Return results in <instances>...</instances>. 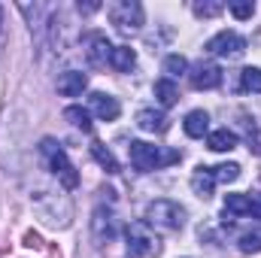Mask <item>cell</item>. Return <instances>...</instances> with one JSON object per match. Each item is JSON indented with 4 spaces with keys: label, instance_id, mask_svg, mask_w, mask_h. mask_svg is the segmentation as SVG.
Listing matches in <instances>:
<instances>
[{
    "label": "cell",
    "instance_id": "cell-12",
    "mask_svg": "<svg viewBox=\"0 0 261 258\" xmlns=\"http://www.w3.org/2000/svg\"><path fill=\"white\" fill-rule=\"evenodd\" d=\"M137 125L143 131H149V134H164L170 128V119L164 113H158V110H140L137 113Z\"/></svg>",
    "mask_w": 261,
    "mask_h": 258
},
{
    "label": "cell",
    "instance_id": "cell-13",
    "mask_svg": "<svg viewBox=\"0 0 261 258\" xmlns=\"http://www.w3.org/2000/svg\"><path fill=\"white\" fill-rule=\"evenodd\" d=\"M225 219H237V216H249L252 213V197L249 194H225V207H222Z\"/></svg>",
    "mask_w": 261,
    "mask_h": 258
},
{
    "label": "cell",
    "instance_id": "cell-8",
    "mask_svg": "<svg viewBox=\"0 0 261 258\" xmlns=\"http://www.w3.org/2000/svg\"><path fill=\"white\" fill-rule=\"evenodd\" d=\"M91 113H94L97 119H103V122H116L119 113H122V107H119V100H116L113 94L94 91V94H91Z\"/></svg>",
    "mask_w": 261,
    "mask_h": 258
},
{
    "label": "cell",
    "instance_id": "cell-27",
    "mask_svg": "<svg viewBox=\"0 0 261 258\" xmlns=\"http://www.w3.org/2000/svg\"><path fill=\"white\" fill-rule=\"evenodd\" d=\"M252 219H261V197H252Z\"/></svg>",
    "mask_w": 261,
    "mask_h": 258
},
{
    "label": "cell",
    "instance_id": "cell-20",
    "mask_svg": "<svg viewBox=\"0 0 261 258\" xmlns=\"http://www.w3.org/2000/svg\"><path fill=\"white\" fill-rule=\"evenodd\" d=\"M64 119L73 125V128H79L82 134H91V113L88 110H82V107H67L64 110Z\"/></svg>",
    "mask_w": 261,
    "mask_h": 258
},
{
    "label": "cell",
    "instance_id": "cell-24",
    "mask_svg": "<svg viewBox=\"0 0 261 258\" xmlns=\"http://www.w3.org/2000/svg\"><path fill=\"white\" fill-rule=\"evenodd\" d=\"M186 70H189V61H186L182 55H176V52H173V55H167V58H164V73H167V79H176V76H182Z\"/></svg>",
    "mask_w": 261,
    "mask_h": 258
},
{
    "label": "cell",
    "instance_id": "cell-11",
    "mask_svg": "<svg viewBox=\"0 0 261 258\" xmlns=\"http://www.w3.org/2000/svg\"><path fill=\"white\" fill-rule=\"evenodd\" d=\"M85 88H88V76L79 70H64L58 76V94H64V97H79Z\"/></svg>",
    "mask_w": 261,
    "mask_h": 258
},
{
    "label": "cell",
    "instance_id": "cell-5",
    "mask_svg": "<svg viewBox=\"0 0 261 258\" xmlns=\"http://www.w3.org/2000/svg\"><path fill=\"white\" fill-rule=\"evenodd\" d=\"M110 18L122 34H137L143 24V6L137 0H119L110 6Z\"/></svg>",
    "mask_w": 261,
    "mask_h": 258
},
{
    "label": "cell",
    "instance_id": "cell-23",
    "mask_svg": "<svg viewBox=\"0 0 261 258\" xmlns=\"http://www.w3.org/2000/svg\"><path fill=\"white\" fill-rule=\"evenodd\" d=\"M210 170H213V179H216V183H234V179L240 176V164H234V161L219 164V167H210Z\"/></svg>",
    "mask_w": 261,
    "mask_h": 258
},
{
    "label": "cell",
    "instance_id": "cell-7",
    "mask_svg": "<svg viewBox=\"0 0 261 258\" xmlns=\"http://www.w3.org/2000/svg\"><path fill=\"white\" fill-rule=\"evenodd\" d=\"M189 79H192V85H195L197 91H210V88H219V85H222V67L213 64V61H200V64L192 67Z\"/></svg>",
    "mask_w": 261,
    "mask_h": 258
},
{
    "label": "cell",
    "instance_id": "cell-19",
    "mask_svg": "<svg viewBox=\"0 0 261 258\" xmlns=\"http://www.w3.org/2000/svg\"><path fill=\"white\" fill-rule=\"evenodd\" d=\"M91 158H94L107 173H119V161H116V155H113L103 143H91Z\"/></svg>",
    "mask_w": 261,
    "mask_h": 258
},
{
    "label": "cell",
    "instance_id": "cell-16",
    "mask_svg": "<svg viewBox=\"0 0 261 258\" xmlns=\"http://www.w3.org/2000/svg\"><path fill=\"white\" fill-rule=\"evenodd\" d=\"M192 189H195L197 197H210L213 194V189H216V179H213V170L210 167H197L195 173H192Z\"/></svg>",
    "mask_w": 261,
    "mask_h": 258
},
{
    "label": "cell",
    "instance_id": "cell-1",
    "mask_svg": "<svg viewBox=\"0 0 261 258\" xmlns=\"http://www.w3.org/2000/svg\"><path fill=\"white\" fill-rule=\"evenodd\" d=\"M128 155H130V164L137 170H143V173L179 161V152L176 149H161V146H152V143H143V140H130Z\"/></svg>",
    "mask_w": 261,
    "mask_h": 258
},
{
    "label": "cell",
    "instance_id": "cell-15",
    "mask_svg": "<svg viewBox=\"0 0 261 258\" xmlns=\"http://www.w3.org/2000/svg\"><path fill=\"white\" fill-rule=\"evenodd\" d=\"M110 64L116 67L119 73H130L137 67V52L130 46H113V55H110Z\"/></svg>",
    "mask_w": 261,
    "mask_h": 258
},
{
    "label": "cell",
    "instance_id": "cell-4",
    "mask_svg": "<svg viewBox=\"0 0 261 258\" xmlns=\"http://www.w3.org/2000/svg\"><path fill=\"white\" fill-rule=\"evenodd\" d=\"M125 240H128L125 249H128L130 258H146L158 249V240H155V234L146 222H130L125 228Z\"/></svg>",
    "mask_w": 261,
    "mask_h": 258
},
{
    "label": "cell",
    "instance_id": "cell-9",
    "mask_svg": "<svg viewBox=\"0 0 261 258\" xmlns=\"http://www.w3.org/2000/svg\"><path fill=\"white\" fill-rule=\"evenodd\" d=\"M91 231H94V240L97 243H110L116 237V219H113V213L103 210V207H97L94 210V219H91Z\"/></svg>",
    "mask_w": 261,
    "mask_h": 258
},
{
    "label": "cell",
    "instance_id": "cell-25",
    "mask_svg": "<svg viewBox=\"0 0 261 258\" xmlns=\"http://www.w3.org/2000/svg\"><path fill=\"white\" fill-rule=\"evenodd\" d=\"M192 9H195L197 18H213V15H219V12L225 9V3H219V0H206V3H195Z\"/></svg>",
    "mask_w": 261,
    "mask_h": 258
},
{
    "label": "cell",
    "instance_id": "cell-2",
    "mask_svg": "<svg viewBox=\"0 0 261 258\" xmlns=\"http://www.w3.org/2000/svg\"><path fill=\"white\" fill-rule=\"evenodd\" d=\"M146 225L155 228V231H179L186 225V210L176 203V200H152L146 207Z\"/></svg>",
    "mask_w": 261,
    "mask_h": 258
},
{
    "label": "cell",
    "instance_id": "cell-14",
    "mask_svg": "<svg viewBox=\"0 0 261 258\" xmlns=\"http://www.w3.org/2000/svg\"><path fill=\"white\" fill-rule=\"evenodd\" d=\"M206 146H210L213 152H231V149H237V134L228 131V128L210 131V134H206Z\"/></svg>",
    "mask_w": 261,
    "mask_h": 258
},
{
    "label": "cell",
    "instance_id": "cell-3",
    "mask_svg": "<svg viewBox=\"0 0 261 258\" xmlns=\"http://www.w3.org/2000/svg\"><path fill=\"white\" fill-rule=\"evenodd\" d=\"M43 155L49 158V167H52V173L58 176V183L64 186V189H76L79 186V173H76V167H73V161L67 158V152L55 143V140H43Z\"/></svg>",
    "mask_w": 261,
    "mask_h": 258
},
{
    "label": "cell",
    "instance_id": "cell-21",
    "mask_svg": "<svg viewBox=\"0 0 261 258\" xmlns=\"http://www.w3.org/2000/svg\"><path fill=\"white\" fill-rule=\"evenodd\" d=\"M240 252H243V255L261 252V225L252 228V231H246V234H240Z\"/></svg>",
    "mask_w": 261,
    "mask_h": 258
},
{
    "label": "cell",
    "instance_id": "cell-18",
    "mask_svg": "<svg viewBox=\"0 0 261 258\" xmlns=\"http://www.w3.org/2000/svg\"><path fill=\"white\" fill-rule=\"evenodd\" d=\"M155 97H158L161 107H173V104L179 100L176 82H173V79H158V82H155Z\"/></svg>",
    "mask_w": 261,
    "mask_h": 258
},
{
    "label": "cell",
    "instance_id": "cell-28",
    "mask_svg": "<svg viewBox=\"0 0 261 258\" xmlns=\"http://www.w3.org/2000/svg\"><path fill=\"white\" fill-rule=\"evenodd\" d=\"M100 9V3H79V12H94Z\"/></svg>",
    "mask_w": 261,
    "mask_h": 258
},
{
    "label": "cell",
    "instance_id": "cell-17",
    "mask_svg": "<svg viewBox=\"0 0 261 258\" xmlns=\"http://www.w3.org/2000/svg\"><path fill=\"white\" fill-rule=\"evenodd\" d=\"M182 128H186V134L189 137H203L206 131H210V116L203 113V110H192L189 116H186V122H182Z\"/></svg>",
    "mask_w": 261,
    "mask_h": 258
},
{
    "label": "cell",
    "instance_id": "cell-22",
    "mask_svg": "<svg viewBox=\"0 0 261 258\" xmlns=\"http://www.w3.org/2000/svg\"><path fill=\"white\" fill-rule=\"evenodd\" d=\"M240 88L243 91H252V94H261V70L258 67H246L240 73Z\"/></svg>",
    "mask_w": 261,
    "mask_h": 258
},
{
    "label": "cell",
    "instance_id": "cell-29",
    "mask_svg": "<svg viewBox=\"0 0 261 258\" xmlns=\"http://www.w3.org/2000/svg\"><path fill=\"white\" fill-rule=\"evenodd\" d=\"M0 28H3V6H0Z\"/></svg>",
    "mask_w": 261,
    "mask_h": 258
},
{
    "label": "cell",
    "instance_id": "cell-10",
    "mask_svg": "<svg viewBox=\"0 0 261 258\" xmlns=\"http://www.w3.org/2000/svg\"><path fill=\"white\" fill-rule=\"evenodd\" d=\"M85 46H88V49H85L88 64H94V67L107 64V61H110V55H113V43L107 40V34H91Z\"/></svg>",
    "mask_w": 261,
    "mask_h": 258
},
{
    "label": "cell",
    "instance_id": "cell-26",
    "mask_svg": "<svg viewBox=\"0 0 261 258\" xmlns=\"http://www.w3.org/2000/svg\"><path fill=\"white\" fill-rule=\"evenodd\" d=\"M228 9H231V15H234V18H252L255 3H252V0H234Z\"/></svg>",
    "mask_w": 261,
    "mask_h": 258
},
{
    "label": "cell",
    "instance_id": "cell-6",
    "mask_svg": "<svg viewBox=\"0 0 261 258\" xmlns=\"http://www.w3.org/2000/svg\"><path fill=\"white\" fill-rule=\"evenodd\" d=\"M243 49H246V40L237 34V31H219L216 37H210L206 40V52L210 55H243Z\"/></svg>",
    "mask_w": 261,
    "mask_h": 258
}]
</instances>
